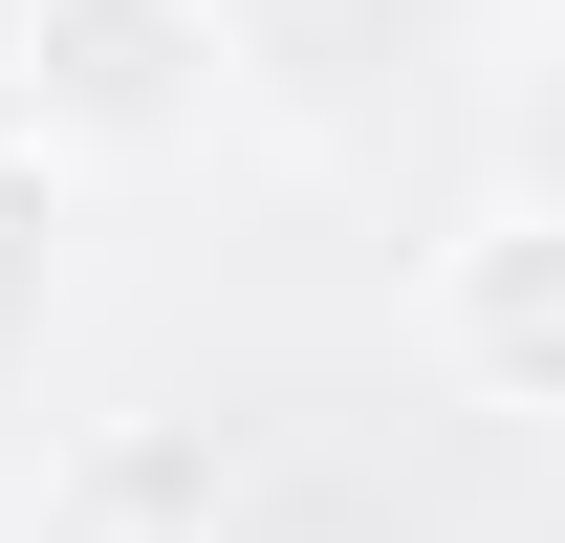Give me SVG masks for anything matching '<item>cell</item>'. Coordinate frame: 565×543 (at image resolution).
<instances>
[{"instance_id":"6da1fadb","label":"cell","mask_w":565,"mask_h":543,"mask_svg":"<svg viewBox=\"0 0 565 543\" xmlns=\"http://www.w3.org/2000/svg\"><path fill=\"white\" fill-rule=\"evenodd\" d=\"M217 87H239V0H0V109H22V152L152 174V152L217 131Z\"/></svg>"},{"instance_id":"7a4b0ae2","label":"cell","mask_w":565,"mask_h":543,"mask_svg":"<svg viewBox=\"0 0 565 543\" xmlns=\"http://www.w3.org/2000/svg\"><path fill=\"white\" fill-rule=\"evenodd\" d=\"M435 370L479 413H544L565 435V217L544 196H479L457 239H435Z\"/></svg>"},{"instance_id":"3957f363","label":"cell","mask_w":565,"mask_h":543,"mask_svg":"<svg viewBox=\"0 0 565 543\" xmlns=\"http://www.w3.org/2000/svg\"><path fill=\"white\" fill-rule=\"evenodd\" d=\"M500 196H544V217H565V22L522 44V87H500Z\"/></svg>"}]
</instances>
